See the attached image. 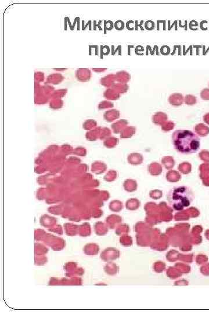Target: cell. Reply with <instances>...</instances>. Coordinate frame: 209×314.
<instances>
[{"mask_svg": "<svg viewBox=\"0 0 209 314\" xmlns=\"http://www.w3.org/2000/svg\"><path fill=\"white\" fill-rule=\"evenodd\" d=\"M92 78V72L87 68H80L76 70V78L81 82H88Z\"/></svg>", "mask_w": 209, "mask_h": 314, "instance_id": "3", "label": "cell"}, {"mask_svg": "<svg viewBox=\"0 0 209 314\" xmlns=\"http://www.w3.org/2000/svg\"><path fill=\"white\" fill-rule=\"evenodd\" d=\"M124 28V23H123L122 21H117L115 23V28L118 29V30H120V29H123Z\"/></svg>", "mask_w": 209, "mask_h": 314, "instance_id": "8", "label": "cell"}, {"mask_svg": "<svg viewBox=\"0 0 209 314\" xmlns=\"http://www.w3.org/2000/svg\"><path fill=\"white\" fill-rule=\"evenodd\" d=\"M169 205L175 211H180L189 207L193 201V194L191 189L185 186L174 187L167 194Z\"/></svg>", "mask_w": 209, "mask_h": 314, "instance_id": "2", "label": "cell"}, {"mask_svg": "<svg viewBox=\"0 0 209 314\" xmlns=\"http://www.w3.org/2000/svg\"><path fill=\"white\" fill-rule=\"evenodd\" d=\"M34 80L35 82L40 83H42L45 80V75L42 72H36L34 74Z\"/></svg>", "mask_w": 209, "mask_h": 314, "instance_id": "5", "label": "cell"}, {"mask_svg": "<svg viewBox=\"0 0 209 314\" xmlns=\"http://www.w3.org/2000/svg\"><path fill=\"white\" fill-rule=\"evenodd\" d=\"M174 149L183 154L197 152L200 147V138L195 133L187 130H177L172 134Z\"/></svg>", "mask_w": 209, "mask_h": 314, "instance_id": "1", "label": "cell"}, {"mask_svg": "<svg viewBox=\"0 0 209 314\" xmlns=\"http://www.w3.org/2000/svg\"><path fill=\"white\" fill-rule=\"evenodd\" d=\"M65 69H55V70H61V71H62V70H65Z\"/></svg>", "mask_w": 209, "mask_h": 314, "instance_id": "10", "label": "cell"}, {"mask_svg": "<svg viewBox=\"0 0 209 314\" xmlns=\"http://www.w3.org/2000/svg\"><path fill=\"white\" fill-rule=\"evenodd\" d=\"M117 80L120 82H126L128 80V74H127V73H125L124 72L118 74L117 75Z\"/></svg>", "mask_w": 209, "mask_h": 314, "instance_id": "7", "label": "cell"}, {"mask_svg": "<svg viewBox=\"0 0 209 314\" xmlns=\"http://www.w3.org/2000/svg\"><path fill=\"white\" fill-rule=\"evenodd\" d=\"M65 79V77L61 74H53L49 75L47 78L46 83L49 84H58L61 83Z\"/></svg>", "mask_w": 209, "mask_h": 314, "instance_id": "4", "label": "cell"}, {"mask_svg": "<svg viewBox=\"0 0 209 314\" xmlns=\"http://www.w3.org/2000/svg\"><path fill=\"white\" fill-rule=\"evenodd\" d=\"M106 69H96V68H92V70L94 72H103L104 70H105Z\"/></svg>", "mask_w": 209, "mask_h": 314, "instance_id": "9", "label": "cell"}, {"mask_svg": "<svg viewBox=\"0 0 209 314\" xmlns=\"http://www.w3.org/2000/svg\"><path fill=\"white\" fill-rule=\"evenodd\" d=\"M114 80H115V78H114V75H108V76H106L103 78V79H101L100 80V83L102 84H103V85H107V84H111V83H113L114 82Z\"/></svg>", "mask_w": 209, "mask_h": 314, "instance_id": "6", "label": "cell"}]
</instances>
